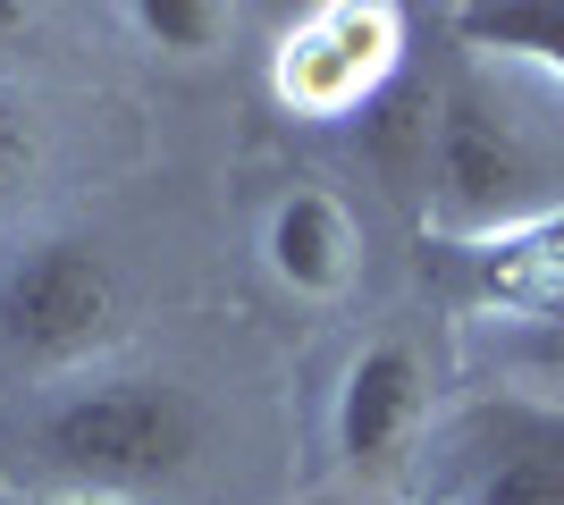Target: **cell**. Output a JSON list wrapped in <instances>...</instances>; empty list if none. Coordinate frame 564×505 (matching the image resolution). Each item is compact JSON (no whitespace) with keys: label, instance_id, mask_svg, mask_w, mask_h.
<instances>
[{"label":"cell","instance_id":"cell-1","mask_svg":"<svg viewBox=\"0 0 564 505\" xmlns=\"http://www.w3.org/2000/svg\"><path fill=\"white\" fill-rule=\"evenodd\" d=\"M203 447V421L161 380H94L59 396L34 430V455L76 488H152L177 481Z\"/></svg>","mask_w":564,"mask_h":505},{"label":"cell","instance_id":"cell-2","mask_svg":"<svg viewBox=\"0 0 564 505\" xmlns=\"http://www.w3.org/2000/svg\"><path fill=\"white\" fill-rule=\"evenodd\" d=\"M397 51H404V18L388 0H321L279 43V101L304 119L371 110L397 85Z\"/></svg>","mask_w":564,"mask_h":505},{"label":"cell","instance_id":"cell-3","mask_svg":"<svg viewBox=\"0 0 564 505\" xmlns=\"http://www.w3.org/2000/svg\"><path fill=\"white\" fill-rule=\"evenodd\" d=\"M430 168H438V202L471 228H506L540 202V152L506 119L480 85H455L438 101V135H430Z\"/></svg>","mask_w":564,"mask_h":505},{"label":"cell","instance_id":"cell-4","mask_svg":"<svg viewBox=\"0 0 564 505\" xmlns=\"http://www.w3.org/2000/svg\"><path fill=\"white\" fill-rule=\"evenodd\" d=\"M101 320H110V262L76 237L34 244L0 287V329L25 354H76L101 337Z\"/></svg>","mask_w":564,"mask_h":505},{"label":"cell","instance_id":"cell-5","mask_svg":"<svg viewBox=\"0 0 564 505\" xmlns=\"http://www.w3.org/2000/svg\"><path fill=\"white\" fill-rule=\"evenodd\" d=\"M422 405H430L422 354L413 345H362L346 387H337V447H346V463H362V472L397 463V447L413 438Z\"/></svg>","mask_w":564,"mask_h":505},{"label":"cell","instance_id":"cell-6","mask_svg":"<svg viewBox=\"0 0 564 505\" xmlns=\"http://www.w3.org/2000/svg\"><path fill=\"white\" fill-rule=\"evenodd\" d=\"M270 270L295 295H337L354 270V228L329 194H286L270 211Z\"/></svg>","mask_w":564,"mask_h":505},{"label":"cell","instance_id":"cell-7","mask_svg":"<svg viewBox=\"0 0 564 505\" xmlns=\"http://www.w3.org/2000/svg\"><path fill=\"white\" fill-rule=\"evenodd\" d=\"M480 287L497 304H514V312H564V219L497 237L489 262H480Z\"/></svg>","mask_w":564,"mask_h":505},{"label":"cell","instance_id":"cell-8","mask_svg":"<svg viewBox=\"0 0 564 505\" xmlns=\"http://www.w3.org/2000/svg\"><path fill=\"white\" fill-rule=\"evenodd\" d=\"M471 505H564V430L556 421H522L514 447L480 472Z\"/></svg>","mask_w":564,"mask_h":505},{"label":"cell","instance_id":"cell-9","mask_svg":"<svg viewBox=\"0 0 564 505\" xmlns=\"http://www.w3.org/2000/svg\"><path fill=\"white\" fill-rule=\"evenodd\" d=\"M464 43L564 76V9H464Z\"/></svg>","mask_w":564,"mask_h":505},{"label":"cell","instance_id":"cell-10","mask_svg":"<svg viewBox=\"0 0 564 505\" xmlns=\"http://www.w3.org/2000/svg\"><path fill=\"white\" fill-rule=\"evenodd\" d=\"M228 9L219 0H143L135 9V34H152L161 51H219V34H228Z\"/></svg>","mask_w":564,"mask_h":505},{"label":"cell","instance_id":"cell-11","mask_svg":"<svg viewBox=\"0 0 564 505\" xmlns=\"http://www.w3.org/2000/svg\"><path fill=\"white\" fill-rule=\"evenodd\" d=\"M59 505H94V497H59Z\"/></svg>","mask_w":564,"mask_h":505}]
</instances>
